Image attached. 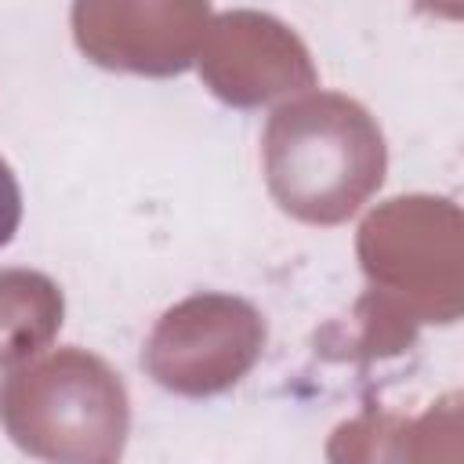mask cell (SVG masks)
I'll list each match as a JSON object with an SVG mask.
<instances>
[{"mask_svg": "<svg viewBox=\"0 0 464 464\" xmlns=\"http://www.w3.org/2000/svg\"><path fill=\"white\" fill-rule=\"evenodd\" d=\"M18 221H22V192L11 167L0 160V246L11 243V236L18 232Z\"/></svg>", "mask_w": 464, "mask_h": 464, "instance_id": "6da1fadb", "label": "cell"}]
</instances>
